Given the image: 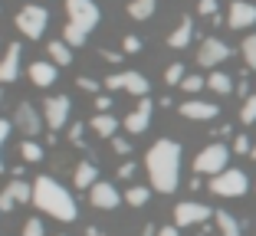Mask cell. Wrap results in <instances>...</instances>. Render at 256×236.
<instances>
[{
  "label": "cell",
  "mask_w": 256,
  "mask_h": 236,
  "mask_svg": "<svg viewBox=\"0 0 256 236\" xmlns=\"http://www.w3.org/2000/svg\"><path fill=\"white\" fill-rule=\"evenodd\" d=\"M144 168H148L151 187L158 194H174L181 181V145L171 138H161L148 148L144 154Z\"/></svg>",
  "instance_id": "6da1fadb"
},
{
  "label": "cell",
  "mask_w": 256,
  "mask_h": 236,
  "mask_svg": "<svg viewBox=\"0 0 256 236\" xmlns=\"http://www.w3.org/2000/svg\"><path fill=\"white\" fill-rule=\"evenodd\" d=\"M33 204H36L43 214L56 217V220H62V223H72L76 220V200H72V194H69L62 184H56L50 174H43V177L33 181Z\"/></svg>",
  "instance_id": "7a4b0ae2"
},
{
  "label": "cell",
  "mask_w": 256,
  "mask_h": 236,
  "mask_svg": "<svg viewBox=\"0 0 256 236\" xmlns=\"http://www.w3.org/2000/svg\"><path fill=\"white\" fill-rule=\"evenodd\" d=\"M226 161H230V148L220 145V141H214V145H207L194 158V171H197V174L217 177V174H224V171H226Z\"/></svg>",
  "instance_id": "3957f363"
},
{
  "label": "cell",
  "mask_w": 256,
  "mask_h": 236,
  "mask_svg": "<svg viewBox=\"0 0 256 236\" xmlns=\"http://www.w3.org/2000/svg\"><path fill=\"white\" fill-rule=\"evenodd\" d=\"M207 187H210L217 197H243V194L250 191V177L243 174V171H236V168H226L224 174L210 177Z\"/></svg>",
  "instance_id": "277c9868"
},
{
  "label": "cell",
  "mask_w": 256,
  "mask_h": 236,
  "mask_svg": "<svg viewBox=\"0 0 256 236\" xmlns=\"http://www.w3.org/2000/svg\"><path fill=\"white\" fill-rule=\"evenodd\" d=\"M46 23H50V13H46V7H36V3H30V7H23L20 13H16V30H20L23 36H30V39L43 36Z\"/></svg>",
  "instance_id": "5b68a950"
},
{
  "label": "cell",
  "mask_w": 256,
  "mask_h": 236,
  "mask_svg": "<svg viewBox=\"0 0 256 236\" xmlns=\"http://www.w3.org/2000/svg\"><path fill=\"white\" fill-rule=\"evenodd\" d=\"M66 13H69V23H76V26H82V30H96L98 26V7L96 0H66Z\"/></svg>",
  "instance_id": "8992f818"
},
{
  "label": "cell",
  "mask_w": 256,
  "mask_h": 236,
  "mask_svg": "<svg viewBox=\"0 0 256 236\" xmlns=\"http://www.w3.org/2000/svg\"><path fill=\"white\" fill-rule=\"evenodd\" d=\"M210 217L214 210L207 204H197V200H184L174 207V227H197V223H207Z\"/></svg>",
  "instance_id": "52a82bcc"
},
{
  "label": "cell",
  "mask_w": 256,
  "mask_h": 236,
  "mask_svg": "<svg viewBox=\"0 0 256 236\" xmlns=\"http://www.w3.org/2000/svg\"><path fill=\"white\" fill-rule=\"evenodd\" d=\"M224 59H230V46L217 36H207L200 43V49H197V62H200L204 69H217Z\"/></svg>",
  "instance_id": "ba28073f"
},
{
  "label": "cell",
  "mask_w": 256,
  "mask_h": 236,
  "mask_svg": "<svg viewBox=\"0 0 256 236\" xmlns=\"http://www.w3.org/2000/svg\"><path fill=\"white\" fill-rule=\"evenodd\" d=\"M106 89L108 92H115V89H125V92H132V95H148V79L142 76V72H115V76H108L106 79Z\"/></svg>",
  "instance_id": "9c48e42d"
},
{
  "label": "cell",
  "mask_w": 256,
  "mask_h": 236,
  "mask_svg": "<svg viewBox=\"0 0 256 236\" xmlns=\"http://www.w3.org/2000/svg\"><path fill=\"white\" fill-rule=\"evenodd\" d=\"M69 105H72V102H69L66 95H50V99L43 102V122L53 131H60L62 125L69 122Z\"/></svg>",
  "instance_id": "30bf717a"
},
{
  "label": "cell",
  "mask_w": 256,
  "mask_h": 236,
  "mask_svg": "<svg viewBox=\"0 0 256 236\" xmlns=\"http://www.w3.org/2000/svg\"><path fill=\"white\" fill-rule=\"evenodd\" d=\"M14 125H16V131H23L26 138H36L40 131H43V115H40L30 102H20V105H16V115H14Z\"/></svg>",
  "instance_id": "8fae6325"
},
{
  "label": "cell",
  "mask_w": 256,
  "mask_h": 236,
  "mask_svg": "<svg viewBox=\"0 0 256 236\" xmlns=\"http://www.w3.org/2000/svg\"><path fill=\"white\" fill-rule=\"evenodd\" d=\"M226 23H230V30L256 26V3H250V0H234V3H230V13H226Z\"/></svg>",
  "instance_id": "7c38bea8"
},
{
  "label": "cell",
  "mask_w": 256,
  "mask_h": 236,
  "mask_svg": "<svg viewBox=\"0 0 256 236\" xmlns=\"http://www.w3.org/2000/svg\"><path fill=\"white\" fill-rule=\"evenodd\" d=\"M89 200H92V207H98V210H115V207L122 204V194L115 191V184L98 181L96 187L89 191Z\"/></svg>",
  "instance_id": "4fadbf2b"
},
{
  "label": "cell",
  "mask_w": 256,
  "mask_h": 236,
  "mask_svg": "<svg viewBox=\"0 0 256 236\" xmlns=\"http://www.w3.org/2000/svg\"><path fill=\"white\" fill-rule=\"evenodd\" d=\"M217 112H220V105L204 102V99H188L181 105V115L190 118V122H210V118H217Z\"/></svg>",
  "instance_id": "5bb4252c"
},
{
  "label": "cell",
  "mask_w": 256,
  "mask_h": 236,
  "mask_svg": "<svg viewBox=\"0 0 256 236\" xmlns=\"http://www.w3.org/2000/svg\"><path fill=\"white\" fill-rule=\"evenodd\" d=\"M151 108H154V105H151V99L144 95V99L138 102V108H135V112H132V115L125 118V122H122V125H125V131H128V135H142V131H148Z\"/></svg>",
  "instance_id": "9a60e30c"
},
{
  "label": "cell",
  "mask_w": 256,
  "mask_h": 236,
  "mask_svg": "<svg viewBox=\"0 0 256 236\" xmlns=\"http://www.w3.org/2000/svg\"><path fill=\"white\" fill-rule=\"evenodd\" d=\"M16 76H20V43H10L7 56L0 59V85L14 82Z\"/></svg>",
  "instance_id": "2e32d148"
},
{
  "label": "cell",
  "mask_w": 256,
  "mask_h": 236,
  "mask_svg": "<svg viewBox=\"0 0 256 236\" xmlns=\"http://www.w3.org/2000/svg\"><path fill=\"white\" fill-rule=\"evenodd\" d=\"M30 79H33V85L46 89V85L56 82V66L53 62H30Z\"/></svg>",
  "instance_id": "e0dca14e"
},
{
  "label": "cell",
  "mask_w": 256,
  "mask_h": 236,
  "mask_svg": "<svg viewBox=\"0 0 256 236\" xmlns=\"http://www.w3.org/2000/svg\"><path fill=\"white\" fill-rule=\"evenodd\" d=\"M72 184L79 187V191H86V187L92 191V187L98 184V171H96V164H92V161H82V164L76 168V174H72Z\"/></svg>",
  "instance_id": "ac0fdd59"
},
{
  "label": "cell",
  "mask_w": 256,
  "mask_h": 236,
  "mask_svg": "<svg viewBox=\"0 0 256 236\" xmlns=\"http://www.w3.org/2000/svg\"><path fill=\"white\" fill-rule=\"evenodd\" d=\"M190 36H194V20H190V16H181L178 30L168 36V46H174V49H184V46L190 43Z\"/></svg>",
  "instance_id": "d6986e66"
},
{
  "label": "cell",
  "mask_w": 256,
  "mask_h": 236,
  "mask_svg": "<svg viewBox=\"0 0 256 236\" xmlns=\"http://www.w3.org/2000/svg\"><path fill=\"white\" fill-rule=\"evenodd\" d=\"M89 125H92V131L102 135V138H115V131H118V118H115L112 112H98Z\"/></svg>",
  "instance_id": "ffe728a7"
},
{
  "label": "cell",
  "mask_w": 256,
  "mask_h": 236,
  "mask_svg": "<svg viewBox=\"0 0 256 236\" xmlns=\"http://www.w3.org/2000/svg\"><path fill=\"white\" fill-rule=\"evenodd\" d=\"M214 220H217L220 236H243V230H240V223H236V217H230L226 210H214Z\"/></svg>",
  "instance_id": "44dd1931"
},
{
  "label": "cell",
  "mask_w": 256,
  "mask_h": 236,
  "mask_svg": "<svg viewBox=\"0 0 256 236\" xmlns=\"http://www.w3.org/2000/svg\"><path fill=\"white\" fill-rule=\"evenodd\" d=\"M158 10V0H128V16L132 20H148Z\"/></svg>",
  "instance_id": "7402d4cb"
},
{
  "label": "cell",
  "mask_w": 256,
  "mask_h": 236,
  "mask_svg": "<svg viewBox=\"0 0 256 236\" xmlns=\"http://www.w3.org/2000/svg\"><path fill=\"white\" fill-rule=\"evenodd\" d=\"M4 191H7L10 197L16 200V204H26V200H33V184H30V181H20V177H16L14 184H7Z\"/></svg>",
  "instance_id": "603a6c76"
},
{
  "label": "cell",
  "mask_w": 256,
  "mask_h": 236,
  "mask_svg": "<svg viewBox=\"0 0 256 236\" xmlns=\"http://www.w3.org/2000/svg\"><path fill=\"white\" fill-rule=\"evenodd\" d=\"M207 85H210V89L217 92V95H230V92L236 89V85H234V79L226 76V72H217V69H214L210 76H207Z\"/></svg>",
  "instance_id": "cb8c5ba5"
},
{
  "label": "cell",
  "mask_w": 256,
  "mask_h": 236,
  "mask_svg": "<svg viewBox=\"0 0 256 236\" xmlns=\"http://www.w3.org/2000/svg\"><path fill=\"white\" fill-rule=\"evenodd\" d=\"M69 49H72V46L60 43V39H53V43L46 46V53L53 56V62H60V66H69V62H72V53H69Z\"/></svg>",
  "instance_id": "d4e9b609"
},
{
  "label": "cell",
  "mask_w": 256,
  "mask_h": 236,
  "mask_svg": "<svg viewBox=\"0 0 256 236\" xmlns=\"http://www.w3.org/2000/svg\"><path fill=\"white\" fill-rule=\"evenodd\" d=\"M243 62H246V69H256V33H250V36H243Z\"/></svg>",
  "instance_id": "484cf974"
},
{
  "label": "cell",
  "mask_w": 256,
  "mask_h": 236,
  "mask_svg": "<svg viewBox=\"0 0 256 236\" xmlns=\"http://www.w3.org/2000/svg\"><path fill=\"white\" fill-rule=\"evenodd\" d=\"M20 154H23V161H26V164H36V161H43V148H40L33 138H26V141L20 145Z\"/></svg>",
  "instance_id": "4316f807"
},
{
  "label": "cell",
  "mask_w": 256,
  "mask_h": 236,
  "mask_svg": "<svg viewBox=\"0 0 256 236\" xmlns=\"http://www.w3.org/2000/svg\"><path fill=\"white\" fill-rule=\"evenodd\" d=\"M86 36H89V30H82V26H76V23H69L66 30H62V43L69 46H82Z\"/></svg>",
  "instance_id": "83f0119b"
},
{
  "label": "cell",
  "mask_w": 256,
  "mask_h": 236,
  "mask_svg": "<svg viewBox=\"0 0 256 236\" xmlns=\"http://www.w3.org/2000/svg\"><path fill=\"white\" fill-rule=\"evenodd\" d=\"M148 197H151V191H148V187H142V184L128 187V194H125V200L132 207H144V204H148Z\"/></svg>",
  "instance_id": "f1b7e54d"
},
{
  "label": "cell",
  "mask_w": 256,
  "mask_h": 236,
  "mask_svg": "<svg viewBox=\"0 0 256 236\" xmlns=\"http://www.w3.org/2000/svg\"><path fill=\"white\" fill-rule=\"evenodd\" d=\"M240 122L243 125H253L256 122V92L250 99H243V108H240Z\"/></svg>",
  "instance_id": "f546056e"
},
{
  "label": "cell",
  "mask_w": 256,
  "mask_h": 236,
  "mask_svg": "<svg viewBox=\"0 0 256 236\" xmlns=\"http://www.w3.org/2000/svg\"><path fill=\"white\" fill-rule=\"evenodd\" d=\"M184 76H188V72H184L181 62H171V66L164 69V82H168V85H181V82H184Z\"/></svg>",
  "instance_id": "4dcf8cb0"
},
{
  "label": "cell",
  "mask_w": 256,
  "mask_h": 236,
  "mask_svg": "<svg viewBox=\"0 0 256 236\" xmlns=\"http://www.w3.org/2000/svg\"><path fill=\"white\" fill-rule=\"evenodd\" d=\"M204 85H207V79H204V76H184L181 89H184V92H200Z\"/></svg>",
  "instance_id": "1f68e13d"
},
{
  "label": "cell",
  "mask_w": 256,
  "mask_h": 236,
  "mask_svg": "<svg viewBox=\"0 0 256 236\" xmlns=\"http://www.w3.org/2000/svg\"><path fill=\"white\" fill-rule=\"evenodd\" d=\"M10 128H14V125H10L7 118H0V151H4V145H7V138H10ZM0 171H4V154H0Z\"/></svg>",
  "instance_id": "d6a6232c"
},
{
  "label": "cell",
  "mask_w": 256,
  "mask_h": 236,
  "mask_svg": "<svg viewBox=\"0 0 256 236\" xmlns=\"http://www.w3.org/2000/svg\"><path fill=\"white\" fill-rule=\"evenodd\" d=\"M23 236H43V220H36V217L26 220L23 223Z\"/></svg>",
  "instance_id": "836d02e7"
},
{
  "label": "cell",
  "mask_w": 256,
  "mask_h": 236,
  "mask_svg": "<svg viewBox=\"0 0 256 236\" xmlns=\"http://www.w3.org/2000/svg\"><path fill=\"white\" fill-rule=\"evenodd\" d=\"M234 151H236V154H246V151L253 154V145H250V138H246V135H236V141H234Z\"/></svg>",
  "instance_id": "e575fe53"
},
{
  "label": "cell",
  "mask_w": 256,
  "mask_h": 236,
  "mask_svg": "<svg viewBox=\"0 0 256 236\" xmlns=\"http://www.w3.org/2000/svg\"><path fill=\"white\" fill-rule=\"evenodd\" d=\"M197 10H200L204 16H217V0H200V3H197Z\"/></svg>",
  "instance_id": "d590c367"
},
{
  "label": "cell",
  "mask_w": 256,
  "mask_h": 236,
  "mask_svg": "<svg viewBox=\"0 0 256 236\" xmlns=\"http://www.w3.org/2000/svg\"><path fill=\"white\" fill-rule=\"evenodd\" d=\"M76 85H79V89H82V92H98V82H96V79H76Z\"/></svg>",
  "instance_id": "8d00e7d4"
},
{
  "label": "cell",
  "mask_w": 256,
  "mask_h": 236,
  "mask_svg": "<svg viewBox=\"0 0 256 236\" xmlns=\"http://www.w3.org/2000/svg\"><path fill=\"white\" fill-rule=\"evenodd\" d=\"M112 148H115L118 154H128V151H132V145H128V138H112Z\"/></svg>",
  "instance_id": "74e56055"
},
{
  "label": "cell",
  "mask_w": 256,
  "mask_h": 236,
  "mask_svg": "<svg viewBox=\"0 0 256 236\" xmlns=\"http://www.w3.org/2000/svg\"><path fill=\"white\" fill-rule=\"evenodd\" d=\"M14 207H16V200L10 197L7 191H4V194H0V210H7V214H10V210H14Z\"/></svg>",
  "instance_id": "f35d334b"
},
{
  "label": "cell",
  "mask_w": 256,
  "mask_h": 236,
  "mask_svg": "<svg viewBox=\"0 0 256 236\" xmlns=\"http://www.w3.org/2000/svg\"><path fill=\"white\" fill-rule=\"evenodd\" d=\"M142 49V39L138 36H125V53H138Z\"/></svg>",
  "instance_id": "ab89813d"
},
{
  "label": "cell",
  "mask_w": 256,
  "mask_h": 236,
  "mask_svg": "<svg viewBox=\"0 0 256 236\" xmlns=\"http://www.w3.org/2000/svg\"><path fill=\"white\" fill-rule=\"evenodd\" d=\"M96 108H98V112H112V99H108V95H98Z\"/></svg>",
  "instance_id": "60d3db41"
},
{
  "label": "cell",
  "mask_w": 256,
  "mask_h": 236,
  "mask_svg": "<svg viewBox=\"0 0 256 236\" xmlns=\"http://www.w3.org/2000/svg\"><path fill=\"white\" fill-rule=\"evenodd\" d=\"M132 174H135V164H132V161H125V164L118 168V177H122V181H128Z\"/></svg>",
  "instance_id": "b9f144b4"
},
{
  "label": "cell",
  "mask_w": 256,
  "mask_h": 236,
  "mask_svg": "<svg viewBox=\"0 0 256 236\" xmlns=\"http://www.w3.org/2000/svg\"><path fill=\"white\" fill-rule=\"evenodd\" d=\"M82 125H72V131H69V138H72V141H76V145H82Z\"/></svg>",
  "instance_id": "7bdbcfd3"
},
{
  "label": "cell",
  "mask_w": 256,
  "mask_h": 236,
  "mask_svg": "<svg viewBox=\"0 0 256 236\" xmlns=\"http://www.w3.org/2000/svg\"><path fill=\"white\" fill-rule=\"evenodd\" d=\"M236 92H240L243 99H250V82H246V79H240V85H236Z\"/></svg>",
  "instance_id": "ee69618b"
},
{
  "label": "cell",
  "mask_w": 256,
  "mask_h": 236,
  "mask_svg": "<svg viewBox=\"0 0 256 236\" xmlns=\"http://www.w3.org/2000/svg\"><path fill=\"white\" fill-rule=\"evenodd\" d=\"M158 236H178V227H161Z\"/></svg>",
  "instance_id": "f6af8a7d"
},
{
  "label": "cell",
  "mask_w": 256,
  "mask_h": 236,
  "mask_svg": "<svg viewBox=\"0 0 256 236\" xmlns=\"http://www.w3.org/2000/svg\"><path fill=\"white\" fill-rule=\"evenodd\" d=\"M102 56H106L108 62H118V59H122V53H112V49H106V53H102Z\"/></svg>",
  "instance_id": "bcb514c9"
},
{
  "label": "cell",
  "mask_w": 256,
  "mask_h": 236,
  "mask_svg": "<svg viewBox=\"0 0 256 236\" xmlns=\"http://www.w3.org/2000/svg\"><path fill=\"white\" fill-rule=\"evenodd\" d=\"M142 236H158V227H151V223H148V227L142 230Z\"/></svg>",
  "instance_id": "7dc6e473"
},
{
  "label": "cell",
  "mask_w": 256,
  "mask_h": 236,
  "mask_svg": "<svg viewBox=\"0 0 256 236\" xmlns=\"http://www.w3.org/2000/svg\"><path fill=\"white\" fill-rule=\"evenodd\" d=\"M86 236H102V233H98V227H89V230H86Z\"/></svg>",
  "instance_id": "c3c4849f"
},
{
  "label": "cell",
  "mask_w": 256,
  "mask_h": 236,
  "mask_svg": "<svg viewBox=\"0 0 256 236\" xmlns=\"http://www.w3.org/2000/svg\"><path fill=\"white\" fill-rule=\"evenodd\" d=\"M253 161H256V148H253Z\"/></svg>",
  "instance_id": "681fc988"
}]
</instances>
